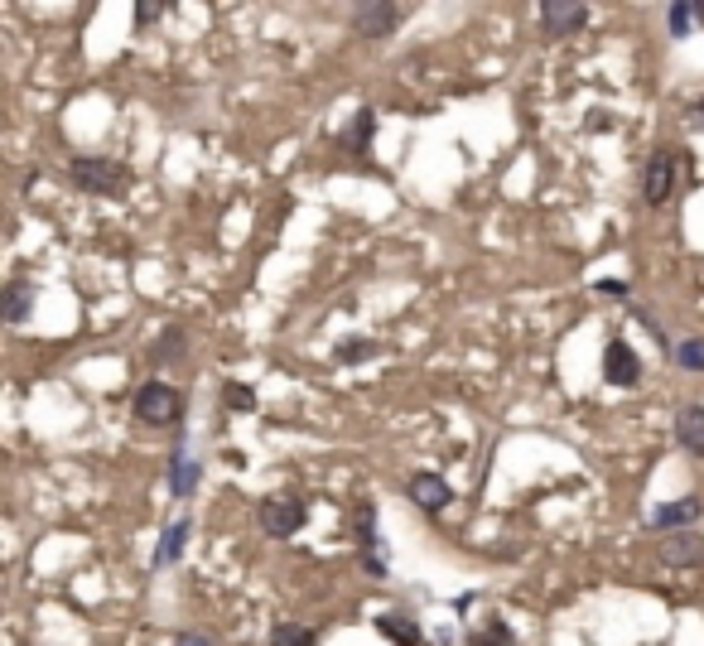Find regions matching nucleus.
Masks as SVG:
<instances>
[{
  "label": "nucleus",
  "instance_id": "obj_1",
  "mask_svg": "<svg viewBox=\"0 0 704 646\" xmlns=\"http://www.w3.org/2000/svg\"><path fill=\"white\" fill-rule=\"evenodd\" d=\"M68 179H73L82 193H97V198H121V193L131 189V169L116 160H102V155L73 160L68 164Z\"/></svg>",
  "mask_w": 704,
  "mask_h": 646
},
{
  "label": "nucleus",
  "instance_id": "obj_2",
  "mask_svg": "<svg viewBox=\"0 0 704 646\" xmlns=\"http://www.w3.org/2000/svg\"><path fill=\"white\" fill-rule=\"evenodd\" d=\"M136 415H140V425H155V430L179 425V415H184V396H179L174 386H164V381H145V386L136 391Z\"/></svg>",
  "mask_w": 704,
  "mask_h": 646
},
{
  "label": "nucleus",
  "instance_id": "obj_3",
  "mask_svg": "<svg viewBox=\"0 0 704 646\" xmlns=\"http://www.w3.org/2000/svg\"><path fill=\"white\" fill-rule=\"evenodd\" d=\"M261 526H266V536L290 540L304 526V502L299 497H266L261 502Z\"/></svg>",
  "mask_w": 704,
  "mask_h": 646
},
{
  "label": "nucleus",
  "instance_id": "obj_4",
  "mask_svg": "<svg viewBox=\"0 0 704 646\" xmlns=\"http://www.w3.org/2000/svg\"><path fill=\"white\" fill-rule=\"evenodd\" d=\"M656 560H661L666 569H695V565H704V536H695V531L661 536V545H656Z\"/></svg>",
  "mask_w": 704,
  "mask_h": 646
},
{
  "label": "nucleus",
  "instance_id": "obj_5",
  "mask_svg": "<svg viewBox=\"0 0 704 646\" xmlns=\"http://www.w3.org/2000/svg\"><path fill=\"white\" fill-rule=\"evenodd\" d=\"M357 540H362V565H367V574L386 579L391 560H386V550L377 545V512H372V502H357Z\"/></svg>",
  "mask_w": 704,
  "mask_h": 646
},
{
  "label": "nucleus",
  "instance_id": "obj_6",
  "mask_svg": "<svg viewBox=\"0 0 704 646\" xmlns=\"http://www.w3.org/2000/svg\"><path fill=\"white\" fill-rule=\"evenodd\" d=\"M589 25V5H579V0H545L541 5V29L550 39H560V34H574V29Z\"/></svg>",
  "mask_w": 704,
  "mask_h": 646
},
{
  "label": "nucleus",
  "instance_id": "obj_7",
  "mask_svg": "<svg viewBox=\"0 0 704 646\" xmlns=\"http://www.w3.org/2000/svg\"><path fill=\"white\" fill-rule=\"evenodd\" d=\"M676 189V155L671 150H656L647 160V179H642V198H647L651 208H661L666 198Z\"/></svg>",
  "mask_w": 704,
  "mask_h": 646
},
{
  "label": "nucleus",
  "instance_id": "obj_8",
  "mask_svg": "<svg viewBox=\"0 0 704 646\" xmlns=\"http://www.w3.org/2000/svg\"><path fill=\"white\" fill-rule=\"evenodd\" d=\"M396 25H401V5H381V0L352 5V29H357L362 39H386Z\"/></svg>",
  "mask_w": 704,
  "mask_h": 646
},
{
  "label": "nucleus",
  "instance_id": "obj_9",
  "mask_svg": "<svg viewBox=\"0 0 704 646\" xmlns=\"http://www.w3.org/2000/svg\"><path fill=\"white\" fill-rule=\"evenodd\" d=\"M603 377L613 381V386H637L642 381V362H637V352L627 348L623 338H613L603 348Z\"/></svg>",
  "mask_w": 704,
  "mask_h": 646
},
{
  "label": "nucleus",
  "instance_id": "obj_10",
  "mask_svg": "<svg viewBox=\"0 0 704 646\" xmlns=\"http://www.w3.org/2000/svg\"><path fill=\"white\" fill-rule=\"evenodd\" d=\"M410 502H415L420 512H444V507L454 502V487L444 483L439 473H420V478H410Z\"/></svg>",
  "mask_w": 704,
  "mask_h": 646
},
{
  "label": "nucleus",
  "instance_id": "obj_11",
  "mask_svg": "<svg viewBox=\"0 0 704 646\" xmlns=\"http://www.w3.org/2000/svg\"><path fill=\"white\" fill-rule=\"evenodd\" d=\"M704 512V502L700 497H680V502H666V507H656L651 512V526H661L666 536H676L680 526H695Z\"/></svg>",
  "mask_w": 704,
  "mask_h": 646
},
{
  "label": "nucleus",
  "instance_id": "obj_12",
  "mask_svg": "<svg viewBox=\"0 0 704 646\" xmlns=\"http://www.w3.org/2000/svg\"><path fill=\"white\" fill-rule=\"evenodd\" d=\"M676 439H680V449H690L695 458H704V405H680Z\"/></svg>",
  "mask_w": 704,
  "mask_h": 646
},
{
  "label": "nucleus",
  "instance_id": "obj_13",
  "mask_svg": "<svg viewBox=\"0 0 704 646\" xmlns=\"http://www.w3.org/2000/svg\"><path fill=\"white\" fill-rule=\"evenodd\" d=\"M169 487H174V497H189L193 487H198V458H193L189 444H179L174 449V468H169Z\"/></svg>",
  "mask_w": 704,
  "mask_h": 646
},
{
  "label": "nucleus",
  "instance_id": "obj_14",
  "mask_svg": "<svg viewBox=\"0 0 704 646\" xmlns=\"http://www.w3.org/2000/svg\"><path fill=\"white\" fill-rule=\"evenodd\" d=\"M189 531H193V521H169V526H164L160 545H155V569L174 565V560L184 555V540H189Z\"/></svg>",
  "mask_w": 704,
  "mask_h": 646
},
{
  "label": "nucleus",
  "instance_id": "obj_15",
  "mask_svg": "<svg viewBox=\"0 0 704 646\" xmlns=\"http://www.w3.org/2000/svg\"><path fill=\"white\" fill-rule=\"evenodd\" d=\"M29 304H34V290H29V280H10V290H5V319H10V323H25Z\"/></svg>",
  "mask_w": 704,
  "mask_h": 646
},
{
  "label": "nucleus",
  "instance_id": "obj_16",
  "mask_svg": "<svg viewBox=\"0 0 704 646\" xmlns=\"http://www.w3.org/2000/svg\"><path fill=\"white\" fill-rule=\"evenodd\" d=\"M381 627V637H391L396 646H420V627L410 618H377Z\"/></svg>",
  "mask_w": 704,
  "mask_h": 646
},
{
  "label": "nucleus",
  "instance_id": "obj_17",
  "mask_svg": "<svg viewBox=\"0 0 704 646\" xmlns=\"http://www.w3.org/2000/svg\"><path fill=\"white\" fill-rule=\"evenodd\" d=\"M222 401H227V410H237V415H251L256 410V391L242 386V381H227L222 386Z\"/></svg>",
  "mask_w": 704,
  "mask_h": 646
},
{
  "label": "nucleus",
  "instance_id": "obj_18",
  "mask_svg": "<svg viewBox=\"0 0 704 646\" xmlns=\"http://www.w3.org/2000/svg\"><path fill=\"white\" fill-rule=\"evenodd\" d=\"M468 646H516V642H512V627L507 622H488L483 632L468 637Z\"/></svg>",
  "mask_w": 704,
  "mask_h": 646
},
{
  "label": "nucleus",
  "instance_id": "obj_19",
  "mask_svg": "<svg viewBox=\"0 0 704 646\" xmlns=\"http://www.w3.org/2000/svg\"><path fill=\"white\" fill-rule=\"evenodd\" d=\"M271 646H314V632H304L295 622H280L271 632Z\"/></svg>",
  "mask_w": 704,
  "mask_h": 646
},
{
  "label": "nucleus",
  "instance_id": "obj_20",
  "mask_svg": "<svg viewBox=\"0 0 704 646\" xmlns=\"http://www.w3.org/2000/svg\"><path fill=\"white\" fill-rule=\"evenodd\" d=\"M676 362L685 367V372H704V343L700 338H685L676 348Z\"/></svg>",
  "mask_w": 704,
  "mask_h": 646
},
{
  "label": "nucleus",
  "instance_id": "obj_21",
  "mask_svg": "<svg viewBox=\"0 0 704 646\" xmlns=\"http://www.w3.org/2000/svg\"><path fill=\"white\" fill-rule=\"evenodd\" d=\"M690 20H700V10L690 5V0H680V5H671V34H690Z\"/></svg>",
  "mask_w": 704,
  "mask_h": 646
},
{
  "label": "nucleus",
  "instance_id": "obj_22",
  "mask_svg": "<svg viewBox=\"0 0 704 646\" xmlns=\"http://www.w3.org/2000/svg\"><path fill=\"white\" fill-rule=\"evenodd\" d=\"M352 150L362 155L367 145H372V111H357V126H352V140H348Z\"/></svg>",
  "mask_w": 704,
  "mask_h": 646
},
{
  "label": "nucleus",
  "instance_id": "obj_23",
  "mask_svg": "<svg viewBox=\"0 0 704 646\" xmlns=\"http://www.w3.org/2000/svg\"><path fill=\"white\" fill-rule=\"evenodd\" d=\"M372 343H352V348H338V357H343V362H357V357H372Z\"/></svg>",
  "mask_w": 704,
  "mask_h": 646
},
{
  "label": "nucleus",
  "instance_id": "obj_24",
  "mask_svg": "<svg viewBox=\"0 0 704 646\" xmlns=\"http://www.w3.org/2000/svg\"><path fill=\"white\" fill-rule=\"evenodd\" d=\"M184 348V333H179V328H174V333H169V338H164L160 343V352H155V357H174V352Z\"/></svg>",
  "mask_w": 704,
  "mask_h": 646
},
{
  "label": "nucleus",
  "instance_id": "obj_25",
  "mask_svg": "<svg viewBox=\"0 0 704 646\" xmlns=\"http://www.w3.org/2000/svg\"><path fill=\"white\" fill-rule=\"evenodd\" d=\"M136 20H140V25H150V20H160V5H150V0H140V5H136Z\"/></svg>",
  "mask_w": 704,
  "mask_h": 646
},
{
  "label": "nucleus",
  "instance_id": "obj_26",
  "mask_svg": "<svg viewBox=\"0 0 704 646\" xmlns=\"http://www.w3.org/2000/svg\"><path fill=\"white\" fill-rule=\"evenodd\" d=\"M174 646H213V642H208V637H198V632H184Z\"/></svg>",
  "mask_w": 704,
  "mask_h": 646
},
{
  "label": "nucleus",
  "instance_id": "obj_27",
  "mask_svg": "<svg viewBox=\"0 0 704 646\" xmlns=\"http://www.w3.org/2000/svg\"><path fill=\"white\" fill-rule=\"evenodd\" d=\"M598 290H603V295H618V299L627 295V285H618V280H603V285H598Z\"/></svg>",
  "mask_w": 704,
  "mask_h": 646
},
{
  "label": "nucleus",
  "instance_id": "obj_28",
  "mask_svg": "<svg viewBox=\"0 0 704 646\" xmlns=\"http://www.w3.org/2000/svg\"><path fill=\"white\" fill-rule=\"evenodd\" d=\"M690 121H695V126H700V131H704V97H700V102H695V111H690Z\"/></svg>",
  "mask_w": 704,
  "mask_h": 646
},
{
  "label": "nucleus",
  "instance_id": "obj_29",
  "mask_svg": "<svg viewBox=\"0 0 704 646\" xmlns=\"http://www.w3.org/2000/svg\"><path fill=\"white\" fill-rule=\"evenodd\" d=\"M695 10H700V20H704V0H700V5H695Z\"/></svg>",
  "mask_w": 704,
  "mask_h": 646
}]
</instances>
